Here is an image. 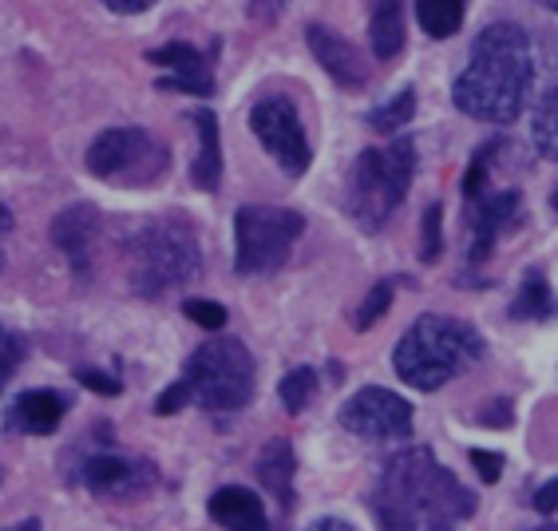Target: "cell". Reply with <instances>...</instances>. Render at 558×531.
Listing matches in <instances>:
<instances>
[{"instance_id": "6da1fadb", "label": "cell", "mask_w": 558, "mask_h": 531, "mask_svg": "<svg viewBox=\"0 0 558 531\" xmlns=\"http://www.w3.org/2000/svg\"><path fill=\"white\" fill-rule=\"evenodd\" d=\"M376 520L392 531L460 528L475 516V492L463 488L428 448L397 452L380 472L373 496Z\"/></svg>"}, {"instance_id": "7a4b0ae2", "label": "cell", "mask_w": 558, "mask_h": 531, "mask_svg": "<svg viewBox=\"0 0 558 531\" xmlns=\"http://www.w3.org/2000/svg\"><path fill=\"white\" fill-rule=\"evenodd\" d=\"M531 87V36L511 21L487 24L475 36L468 68L456 76L451 99L463 116L480 123L519 120Z\"/></svg>"}, {"instance_id": "3957f363", "label": "cell", "mask_w": 558, "mask_h": 531, "mask_svg": "<svg viewBox=\"0 0 558 531\" xmlns=\"http://www.w3.org/2000/svg\"><path fill=\"white\" fill-rule=\"evenodd\" d=\"M484 337H480V329L472 322H460V317L448 314H424L397 341L392 369L412 389L436 393L460 373H468L475 361L484 358Z\"/></svg>"}, {"instance_id": "277c9868", "label": "cell", "mask_w": 558, "mask_h": 531, "mask_svg": "<svg viewBox=\"0 0 558 531\" xmlns=\"http://www.w3.org/2000/svg\"><path fill=\"white\" fill-rule=\"evenodd\" d=\"M412 174H416V143L412 140H392L380 152L368 147L349 171L344 210L353 215L356 227L376 234L400 210L412 186Z\"/></svg>"}, {"instance_id": "5b68a950", "label": "cell", "mask_w": 558, "mask_h": 531, "mask_svg": "<svg viewBox=\"0 0 558 531\" xmlns=\"http://www.w3.org/2000/svg\"><path fill=\"white\" fill-rule=\"evenodd\" d=\"M203 266L191 227L179 218H155L131 239V286L140 298H162L194 282Z\"/></svg>"}, {"instance_id": "8992f818", "label": "cell", "mask_w": 558, "mask_h": 531, "mask_svg": "<svg viewBox=\"0 0 558 531\" xmlns=\"http://www.w3.org/2000/svg\"><path fill=\"white\" fill-rule=\"evenodd\" d=\"M191 397L210 412H234L254 393V358L238 337H210L186 361Z\"/></svg>"}, {"instance_id": "52a82bcc", "label": "cell", "mask_w": 558, "mask_h": 531, "mask_svg": "<svg viewBox=\"0 0 558 531\" xmlns=\"http://www.w3.org/2000/svg\"><path fill=\"white\" fill-rule=\"evenodd\" d=\"M301 234L305 218L290 206H242L234 215V270L242 278L281 270Z\"/></svg>"}, {"instance_id": "ba28073f", "label": "cell", "mask_w": 558, "mask_h": 531, "mask_svg": "<svg viewBox=\"0 0 558 531\" xmlns=\"http://www.w3.org/2000/svg\"><path fill=\"white\" fill-rule=\"evenodd\" d=\"M167 164H171L167 147L143 128H111L87 147V171L111 186L159 183L167 174Z\"/></svg>"}, {"instance_id": "9c48e42d", "label": "cell", "mask_w": 558, "mask_h": 531, "mask_svg": "<svg viewBox=\"0 0 558 531\" xmlns=\"http://www.w3.org/2000/svg\"><path fill=\"white\" fill-rule=\"evenodd\" d=\"M68 480H75V484L87 488L92 496L131 504V499L150 496V488L159 484V472H155V464L143 460V456L92 448V452L75 456V464L68 468Z\"/></svg>"}, {"instance_id": "30bf717a", "label": "cell", "mask_w": 558, "mask_h": 531, "mask_svg": "<svg viewBox=\"0 0 558 531\" xmlns=\"http://www.w3.org/2000/svg\"><path fill=\"white\" fill-rule=\"evenodd\" d=\"M250 128L258 135V143L274 155V164L281 167L286 174H305L310 167L313 152H310V140H305V128L298 120V108H293L290 99L281 96H269L258 99L254 111H250Z\"/></svg>"}, {"instance_id": "8fae6325", "label": "cell", "mask_w": 558, "mask_h": 531, "mask_svg": "<svg viewBox=\"0 0 558 531\" xmlns=\"http://www.w3.org/2000/svg\"><path fill=\"white\" fill-rule=\"evenodd\" d=\"M412 417H416V409H412L400 393L380 389V385H368V389L353 393V397L341 405L344 429L353 436H361V441H376V445L404 441V436L412 433Z\"/></svg>"}, {"instance_id": "7c38bea8", "label": "cell", "mask_w": 558, "mask_h": 531, "mask_svg": "<svg viewBox=\"0 0 558 531\" xmlns=\"http://www.w3.org/2000/svg\"><path fill=\"white\" fill-rule=\"evenodd\" d=\"M519 215V191H504V195H475L468 198V222H472V246H468V262L480 266V262L492 258L495 242L507 230V222Z\"/></svg>"}, {"instance_id": "4fadbf2b", "label": "cell", "mask_w": 558, "mask_h": 531, "mask_svg": "<svg viewBox=\"0 0 558 531\" xmlns=\"http://www.w3.org/2000/svg\"><path fill=\"white\" fill-rule=\"evenodd\" d=\"M147 60L171 72V76L159 80L162 87H174V92H186V96H210V92H215L210 60H206L194 44L171 40V44H162V48H150Z\"/></svg>"}, {"instance_id": "5bb4252c", "label": "cell", "mask_w": 558, "mask_h": 531, "mask_svg": "<svg viewBox=\"0 0 558 531\" xmlns=\"http://www.w3.org/2000/svg\"><path fill=\"white\" fill-rule=\"evenodd\" d=\"M96 234H99V215L92 203H75L56 215L52 242L60 246V254L68 258L75 278H87V274H92V246H96Z\"/></svg>"}, {"instance_id": "9a60e30c", "label": "cell", "mask_w": 558, "mask_h": 531, "mask_svg": "<svg viewBox=\"0 0 558 531\" xmlns=\"http://www.w3.org/2000/svg\"><path fill=\"white\" fill-rule=\"evenodd\" d=\"M305 40H310V52L317 56V64L325 68V76L333 80L337 87H365V60L356 56V48L344 36H337L333 28H325V24H310L305 28Z\"/></svg>"}, {"instance_id": "2e32d148", "label": "cell", "mask_w": 558, "mask_h": 531, "mask_svg": "<svg viewBox=\"0 0 558 531\" xmlns=\"http://www.w3.org/2000/svg\"><path fill=\"white\" fill-rule=\"evenodd\" d=\"M210 520L218 528H234V531H262L269 528L266 520V504L258 499L254 488H242V484H230V488H218L206 504Z\"/></svg>"}, {"instance_id": "e0dca14e", "label": "cell", "mask_w": 558, "mask_h": 531, "mask_svg": "<svg viewBox=\"0 0 558 531\" xmlns=\"http://www.w3.org/2000/svg\"><path fill=\"white\" fill-rule=\"evenodd\" d=\"M68 412V401L52 389H33L21 393V401L9 409V424L16 433H33V436H48L56 433L60 417Z\"/></svg>"}, {"instance_id": "ac0fdd59", "label": "cell", "mask_w": 558, "mask_h": 531, "mask_svg": "<svg viewBox=\"0 0 558 531\" xmlns=\"http://www.w3.org/2000/svg\"><path fill=\"white\" fill-rule=\"evenodd\" d=\"M293 472H298V456H293L290 441H269V445L262 448L258 464H254L258 484L278 499L286 511L293 508Z\"/></svg>"}, {"instance_id": "d6986e66", "label": "cell", "mask_w": 558, "mask_h": 531, "mask_svg": "<svg viewBox=\"0 0 558 531\" xmlns=\"http://www.w3.org/2000/svg\"><path fill=\"white\" fill-rule=\"evenodd\" d=\"M368 44H373L376 60H397L404 48V0H373Z\"/></svg>"}, {"instance_id": "ffe728a7", "label": "cell", "mask_w": 558, "mask_h": 531, "mask_svg": "<svg viewBox=\"0 0 558 531\" xmlns=\"http://www.w3.org/2000/svg\"><path fill=\"white\" fill-rule=\"evenodd\" d=\"M194 128H198V159H194V183L203 191H215L218 179H222V131H218V116L215 111L198 108L194 111Z\"/></svg>"}, {"instance_id": "44dd1931", "label": "cell", "mask_w": 558, "mask_h": 531, "mask_svg": "<svg viewBox=\"0 0 558 531\" xmlns=\"http://www.w3.org/2000/svg\"><path fill=\"white\" fill-rule=\"evenodd\" d=\"M511 317H519V322H547V317H558L555 293H550L547 274L538 270V266H531V270L523 274V286H519L515 302H511Z\"/></svg>"}, {"instance_id": "7402d4cb", "label": "cell", "mask_w": 558, "mask_h": 531, "mask_svg": "<svg viewBox=\"0 0 558 531\" xmlns=\"http://www.w3.org/2000/svg\"><path fill=\"white\" fill-rule=\"evenodd\" d=\"M463 4L468 0H416V21L432 40H448L460 33L463 24Z\"/></svg>"}, {"instance_id": "603a6c76", "label": "cell", "mask_w": 558, "mask_h": 531, "mask_svg": "<svg viewBox=\"0 0 558 531\" xmlns=\"http://www.w3.org/2000/svg\"><path fill=\"white\" fill-rule=\"evenodd\" d=\"M531 143L543 159L558 164V87H550L547 96L538 99L535 120H531Z\"/></svg>"}, {"instance_id": "cb8c5ba5", "label": "cell", "mask_w": 558, "mask_h": 531, "mask_svg": "<svg viewBox=\"0 0 558 531\" xmlns=\"http://www.w3.org/2000/svg\"><path fill=\"white\" fill-rule=\"evenodd\" d=\"M412 116H416V92H412V87H404V92H397L388 104H380V108L368 116V128L380 131V135H397V131L404 128Z\"/></svg>"}, {"instance_id": "d4e9b609", "label": "cell", "mask_w": 558, "mask_h": 531, "mask_svg": "<svg viewBox=\"0 0 558 531\" xmlns=\"http://www.w3.org/2000/svg\"><path fill=\"white\" fill-rule=\"evenodd\" d=\"M313 393H317V373L313 369H293V373H286L278 385V397H281V409L286 412H301L305 405L313 401Z\"/></svg>"}, {"instance_id": "484cf974", "label": "cell", "mask_w": 558, "mask_h": 531, "mask_svg": "<svg viewBox=\"0 0 558 531\" xmlns=\"http://www.w3.org/2000/svg\"><path fill=\"white\" fill-rule=\"evenodd\" d=\"M420 234H424V242H420V258L436 262V258H440V250H444V206L440 203H428Z\"/></svg>"}, {"instance_id": "4316f807", "label": "cell", "mask_w": 558, "mask_h": 531, "mask_svg": "<svg viewBox=\"0 0 558 531\" xmlns=\"http://www.w3.org/2000/svg\"><path fill=\"white\" fill-rule=\"evenodd\" d=\"M499 152V140H492L487 147H480V152L472 155V164H468V174H463V195L475 198L487 191V164H492V155Z\"/></svg>"}, {"instance_id": "83f0119b", "label": "cell", "mask_w": 558, "mask_h": 531, "mask_svg": "<svg viewBox=\"0 0 558 531\" xmlns=\"http://www.w3.org/2000/svg\"><path fill=\"white\" fill-rule=\"evenodd\" d=\"M388 305H392V286H388V282L373 286V290H368V298H365V305L356 310V329H361V334H365V329H373V322H380V317L388 314Z\"/></svg>"}, {"instance_id": "f1b7e54d", "label": "cell", "mask_w": 558, "mask_h": 531, "mask_svg": "<svg viewBox=\"0 0 558 531\" xmlns=\"http://www.w3.org/2000/svg\"><path fill=\"white\" fill-rule=\"evenodd\" d=\"M183 314L191 317L198 329H222L226 326V305L218 302H203V298H186Z\"/></svg>"}, {"instance_id": "f546056e", "label": "cell", "mask_w": 558, "mask_h": 531, "mask_svg": "<svg viewBox=\"0 0 558 531\" xmlns=\"http://www.w3.org/2000/svg\"><path fill=\"white\" fill-rule=\"evenodd\" d=\"M75 381H80L84 389L99 393V397H119V393H123V385H119L116 377H108V373H99V369H75Z\"/></svg>"}, {"instance_id": "4dcf8cb0", "label": "cell", "mask_w": 558, "mask_h": 531, "mask_svg": "<svg viewBox=\"0 0 558 531\" xmlns=\"http://www.w3.org/2000/svg\"><path fill=\"white\" fill-rule=\"evenodd\" d=\"M186 401H194V397H191V385H186V377H183V381H174L171 389L155 401V412H159V417H171V412H179Z\"/></svg>"}, {"instance_id": "1f68e13d", "label": "cell", "mask_w": 558, "mask_h": 531, "mask_svg": "<svg viewBox=\"0 0 558 531\" xmlns=\"http://www.w3.org/2000/svg\"><path fill=\"white\" fill-rule=\"evenodd\" d=\"M472 464H475V472H480V480L484 484H495V480L504 476V456H495V452H484V448H472Z\"/></svg>"}, {"instance_id": "d6a6232c", "label": "cell", "mask_w": 558, "mask_h": 531, "mask_svg": "<svg viewBox=\"0 0 558 531\" xmlns=\"http://www.w3.org/2000/svg\"><path fill=\"white\" fill-rule=\"evenodd\" d=\"M480 421H484L487 429H507V421H511V405H507V401H492L484 409V417H480Z\"/></svg>"}, {"instance_id": "836d02e7", "label": "cell", "mask_w": 558, "mask_h": 531, "mask_svg": "<svg viewBox=\"0 0 558 531\" xmlns=\"http://www.w3.org/2000/svg\"><path fill=\"white\" fill-rule=\"evenodd\" d=\"M535 508L543 511V516H555L558 511V480H550V484H543V488L535 492Z\"/></svg>"}, {"instance_id": "e575fe53", "label": "cell", "mask_w": 558, "mask_h": 531, "mask_svg": "<svg viewBox=\"0 0 558 531\" xmlns=\"http://www.w3.org/2000/svg\"><path fill=\"white\" fill-rule=\"evenodd\" d=\"M111 12H123V16H135V12H143V9H150L155 0H104Z\"/></svg>"}, {"instance_id": "d590c367", "label": "cell", "mask_w": 558, "mask_h": 531, "mask_svg": "<svg viewBox=\"0 0 558 531\" xmlns=\"http://www.w3.org/2000/svg\"><path fill=\"white\" fill-rule=\"evenodd\" d=\"M16 358H21V346H9L4 353H0V385H4V377L16 369Z\"/></svg>"}, {"instance_id": "8d00e7d4", "label": "cell", "mask_w": 558, "mask_h": 531, "mask_svg": "<svg viewBox=\"0 0 558 531\" xmlns=\"http://www.w3.org/2000/svg\"><path fill=\"white\" fill-rule=\"evenodd\" d=\"M12 230V215H9V206L0 203V234H9Z\"/></svg>"}, {"instance_id": "74e56055", "label": "cell", "mask_w": 558, "mask_h": 531, "mask_svg": "<svg viewBox=\"0 0 558 531\" xmlns=\"http://www.w3.org/2000/svg\"><path fill=\"white\" fill-rule=\"evenodd\" d=\"M543 4H547L550 12H558V0H543Z\"/></svg>"}, {"instance_id": "f35d334b", "label": "cell", "mask_w": 558, "mask_h": 531, "mask_svg": "<svg viewBox=\"0 0 558 531\" xmlns=\"http://www.w3.org/2000/svg\"><path fill=\"white\" fill-rule=\"evenodd\" d=\"M550 206H555V215H558V191H555V198H550Z\"/></svg>"}, {"instance_id": "ab89813d", "label": "cell", "mask_w": 558, "mask_h": 531, "mask_svg": "<svg viewBox=\"0 0 558 531\" xmlns=\"http://www.w3.org/2000/svg\"><path fill=\"white\" fill-rule=\"evenodd\" d=\"M0 266H4V254H0Z\"/></svg>"}]
</instances>
